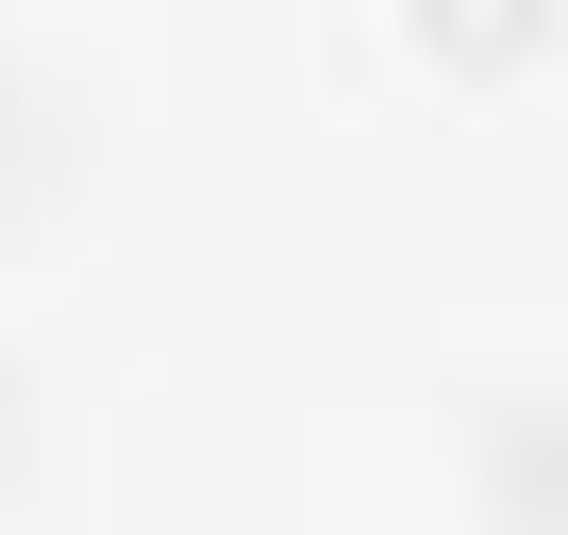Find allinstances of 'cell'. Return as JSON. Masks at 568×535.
I'll return each mask as SVG.
<instances>
[{"label": "cell", "instance_id": "3957f363", "mask_svg": "<svg viewBox=\"0 0 568 535\" xmlns=\"http://www.w3.org/2000/svg\"><path fill=\"white\" fill-rule=\"evenodd\" d=\"M0 452H18V369H0Z\"/></svg>", "mask_w": 568, "mask_h": 535}, {"label": "cell", "instance_id": "6da1fadb", "mask_svg": "<svg viewBox=\"0 0 568 535\" xmlns=\"http://www.w3.org/2000/svg\"><path fill=\"white\" fill-rule=\"evenodd\" d=\"M485 502H501V535H568V385L485 402Z\"/></svg>", "mask_w": 568, "mask_h": 535}, {"label": "cell", "instance_id": "7a4b0ae2", "mask_svg": "<svg viewBox=\"0 0 568 535\" xmlns=\"http://www.w3.org/2000/svg\"><path fill=\"white\" fill-rule=\"evenodd\" d=\"M418 34H435L452 68H518V51L551 34V0H418Z\"/></svg>", "mask_w": 568, "mask_h": 535}]
</instances>
